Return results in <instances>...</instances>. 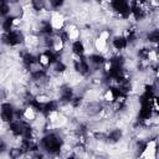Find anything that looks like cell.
I'll return each instance as SVG.
<instances>
[{
	"instance_id": "obj_2",
	"label": "cell",
	"mask_w": 159,
	"mask_h": 159,
	"mask_svg": "<svg viewBox=\"0 0 159 159\" xmlns=\"http://www.w3.org/2000/svg\"><path fill=\"white\" fill-rule=\"evenodd\" d=\"M71 50H72V53H75L77 56H84L86 55V47H84V43L82 40H77V41L72 42Z\"/></svg>"
},
{
	"instance_id": "obj_1",
	"label": "cell",
	"mask_w": 159,
	"mask_h": 159,
	"mask_svg": "<svg viewBox=\"0 0 159 159\" xmlns=\"http://www.w3.org/2000/svg\"><path fill=\"white\" fill-rule=\"evenodd\" d=\"M50 25L53 30V32H57V31H61L65 29V25H66V17L65 15L58 11V10H52L51 12V17H50Z\"/></svg>"
}]
</instances>
